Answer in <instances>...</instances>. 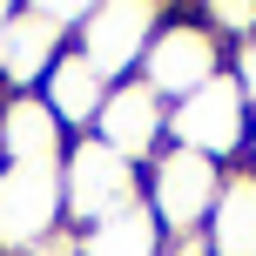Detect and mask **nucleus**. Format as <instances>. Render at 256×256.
<instances>
[{
	"label": "nucleus",
	"mask_w": 256,
	"mask_h": 256,
	"mask_svg": "<svg viewBox=\"0 0 256 256\" xmlns=\"http://www.w3.org/2000/svg\"><path fill=\"white\" fill-rule=\"evenodd\" d=\"M27 256H81V236H74V230H54L48 243H34Z\"/></svg>",
	"instance_id": "obj_15"
},
{
	"label": "nucleus",
	"mask_w": 256,
	"mask_h": 256,
	"mask_svg": "<svg viewBox=\"0 0 256 256\" xmlns=\"http://www.w3.org/2000/svg\"><path fill=\"white\" fill-rule=\"evenodd\" d=\"M7 20H14V0H0V34H7Z\"/></svg>",
	"instance_id": "obj_18"
},
{
	"label": "nucleus",
	"mask_w": 256,
	"mask_h": 256,
	"mask_svg": "<svg viewBox=\"0 0 256 256\" xmlns=\"http://www.w3.org/2000/svg\"><path fill=\"white\" fill-rule=\"evenodd\" d=\"M196 20H202L222 48H236V40L256 34V0H196Z\"/></svg>",
	"instance_id": "obj_13"
},
{
	"label": "nucleus",
	"mask_w": 256,
	"mask_h": 256,
	"mask_svg": "<svg viewBox=\"0 0 256 256\" xmlns=\"http://www.w3.org/2000/svg\"><path fill=\"white\" fill-rule=\"evenodd\" d=\"M222 176L230 168H216V162H202V155L168 142L155 162H142V209L162 222V236H189V230L209 222V209L222 196Z\"/></svg>",
	"instance_id": "obj_5"
},
{
	"label": "nucleus",
	"mask_w": 256,
	"mask_h": 256,
	"mask_svg": "<svg viewBox=\"0 0 256 256\" xmlns=\"http://www.w3.org/2000/svg\"><path fill=\"white\" fill-rule=\"evenodd\" d=\"M222 74H230V48L196 20V7H168L162 27H155V40H148V54H142L135 81H148V88L176 108V102H189L196 88H209V81H222Z\"/></svg>",
	"instance_id": "obj_1"
},
{
	"label": "nucleus",
	"mask_w": 256,
	"mask_h": 256,
	"mask_svg": "<svg viewBox=\"0 0 256 256\" xmlns=\"http://www.w3.org/2000/svg\"><path fill=\"white\" fill-rule=\"evenodd\" d=\"M0 168H7V162H0Z\"/></svg>",
	"instance_id": "obj_19"
},
{
	"label": "nucleus",
	"mask_w": 256,
	"mask_h": 256,
	"mask_svg": "<svg viewBox=\"0 0 256 256\" xmlns=\"http://www.w3.org/2000/svg\"><path fill=\"white\" fill-rule=\"evenodd\" d=\"M108 88H115V81H102V74H94V68L81 61L74 48H68L61 61L48 68V81H40L34 94L54 108V122H61L68 135H88V128H94V115H102V102H108Z\"/></svg>",
	"instance_id": "obj_10"
},
{
	"label": "nucleus",
	"mask_w": 256,
	"mask_h": 256,
	"mask_svg": "<svg viewBox=\"0 0 256 256\" xmlns=\"http://www.w3.org/2000/svg\"><path fill=\"white\" fill-rule=\"evenodd\" d=\"M54 230H68V202H61V168H0V256H27L34 243H48Z\"/></svg>",
	"instance_id": "obj_7"
},
{
	"label": "nucleus",
	"mask_w": 256,
	"mask_h": 256,
	"mask_svg": "<svg viewBox=\"0 0 256 256\" xmlns=\"http://www.w3.org/2000/svg\"><path fill=\"white\" fill-rule=\"evenodd\" d=\"M74 27L81 7H68V0H20L0 34V94H34L48 68L74 48Z\"/></svg>",
	"instance_id": "obj_3"
},
{
	"label": "nucleus",
	"mask_w": 256,
	"mask_h": 256,
	"mask_svg": "<svg viewBox=\"0 0 256 256\" xmlns=\"http://www.w3.org/2000/svg\"><path fill=\"white\" fill-rule=\"evenodd\" d=\"M81 236V256H162V222L148 216V209H122V216H108V222H94V230H74Z\"/></svg>",
	"instance_id": "obj_12"
},
{
	"label": "nucleus",
	"mask_w": 256,
	"mask_h": 256,
	"mask_svg": "<svg viewBox=\"0 0 256 256\" xmlns=\"http://www.w3.org/2000/svg\"><path fill=\"white\" fill-rule=\"evenodd\" d=\"M243 162H250V168H256V115H250V155H243Z\"/></svg>",
	"instance_id": "obj_17"
},
{
	"label": "nucleus",
	"mask_w": 256,
	"mask_h": 256,
	"mask_svg": "<svg viewBox=\"0 0 256 256\" xmlns=\"http://www.w3.org/2000/svg\"><path fill=\"white\" fill-rule=\"evenodd\" d=\"M68 142H74V135L54 122V108L40 102V94H0V162L61 168Z\"/></svg>",
	"instance_id": "obj_9"
},
{
	"label": "nucleus",
	"mask_w": 256,
	"mask_h": 256,
	"mask_svg": "<svg viewBox=\"0 0 256 256\" xmlns=\"http://www.w3.org/2000/svg\"><path fill=\"white\" fill-rule=\"evenodd\" d=\"M88 135L102 142V148H115L122 162L142 168V162H155V155L168 148V102L148 88V81H115Z\"/></svg>",
	"instance_id": "obj_8"
},
{
	"label": "nucleus",
	"mask_w": 256,
	"mask_h": 256,
	"mask_svg": "<svg viewBox=\"0 0 256 256\" xmlns=\"http://www.w3.org/2000/svg\"><path fill=\"white\" fill-rule=\"evenodd\" d=\"M209 236V256H256V168H230L222 176V196L202 222Z\"/></svg>",
	"instance_id": "obj_11"
},
{
	"label": "nucleus",
	"mask_w": 256,
	"mask_h": 256,
	"mask_svg": "<svg viewBox=\"0 0 256 256\" xmlns=\"http://www.w3.org/2000/svg\"><path fill=\"white\" fill-rule=\"evenodd\" d=\"M162 14H168L162 0H94V7H81L74 54L102 81H135L142 74V54H148L155 27H162Z\"/></svg>",
	"instance_id": "obj_4"
},
{
	"label": "nucleus",
	"mask_w": 256,
	"mask_h": 256,
	"mask_svg": "<svg viewBox=\"0 0 256 256\" xmlns=\"http://www.w3.org/2000/svg\"><path fill=\"white\" fill-rule=\"evenodd\" d=\"M162 256H209V236H202V230H189V236H168V243H162Z\"/></svg>",
	"instance_id": "obj_16"
},
{
	"label": "nucleus",
	"mask_w": 256,
	"mask_h": 256,
	"mask_svg": "<svg viewBox=\"0 0 256 256\" xmlns=\"http://www.w3.org/2000/svg\"><path fill=\"white\" fill-rule=\"evenodd\" d=\"M168 142L189 155H202V162L216 168H243L250 155V102L236 94V81H209V88H196L189 102L168 108Z\"/></svg>",
	"instance_id": "obj_6"
},
{
	"label": "nucleus",
	"mask_w": 256,
	"mask_h": 256,
	"mask_svg": "<svg viewBox=\"0 0 256 256\" xmlns=\"http://www.w3.org/2000/svg\"><path fill=\"white\" fill-rule=\"evenodd\" d=\"M230 81H236V94H243V102H250V115H256V34L230 48Z\"/></svg>",
	"instance_id": "obj_14"
},
{
	"label": "nucleus",
	"mask_w": 256,
	"mask_h": 256,
	"mask_svg": "<svg viewBox=\"0 0 256 256\" xmlns=\"http://www.w3.org/2000/svg\"><path fill=\"white\" fill-rule=\"evenodd\" d=\"M61 202H68V230H94L142 202V168L102 148L94 135H74L61 155Z\"/></svg>",
	"instance_id": "obj_2"
}]
</instances>
